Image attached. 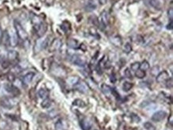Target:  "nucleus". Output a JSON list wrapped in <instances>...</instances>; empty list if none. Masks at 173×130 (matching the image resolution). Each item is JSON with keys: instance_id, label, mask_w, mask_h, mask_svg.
<instances>
[{"instance_id": "f257e3e1", "label": "nucleus", "mask_w": 173, "mask_h": 130, "mask_svg": "<svg viewBox=\"0 0 173 130\" xmlns=\"http://www.w3.org/2000/svg\"><path fill=\"white\" fill-rule=\"evenodd\" d=\"M14 27H15V32H16L17 35L19 38L22 39V41H26L28 38V34L26 30H25L24 27L22 26L19 21L15 20L14 21Z\"/></svg>"}, {"instance_id": "f03ea898", "label": "nucleus", "mask_w": 173, "mask_h": 130, "mask_svg": "<svg viewBox=\"0 0 173 130\" xmlns=\"http://www.w3.org/2000/svg\"><path fill=\"white\" fill-rule=\"evenodd\" d=\"M50 37H47L46 38H40L36 41L35 45H34V52L39 53L41 50L47 49V47L50 45Z\"/></svg>"}, {"instance_id": "7ed1b4c3", "label": "nucleus", "mask_w": 173, "mask_h": 130, "mask_svg": "<svg viewBox=\"0 0 173 130\" xmlns=\"http://www.w3.org/2000/svg\"><path fill=\"white\" fill-rule=\"evenodd\" d=\"M19 103V100L15 97H5L2 100V105L6 108L11 109L16 106Z\"/></svg>"}, {"instance_id": "20e7f679", "label": "nucleus", "mask_w": 173, "mask_h": 130, "mask_svg": "<svg viewBox=\"0 0 173 130\" xmlns=\"http://www.w3.org/2000/svg\"><path fill=\"white\" fill-rule=\"evenodd\" d=\"M71 62L79 67H83L86 65V61L85 58L78 54H74L71 57Z\"/></svg>"}, {"instance_id": "39448f33", "label": "nucleus", "mask_w": 173, "mask_h": 130, "mask_svg": "<svg viewBox=\"0 0 173 130\" xmlns=\"http://www.w3.org/2000/svg\"><path fill=\"white\" fill-rule=\"evenodd\" d=\"M74 88L78 91L82 93H87L89 91V87L88 84L82 80H79V82L74 86Z\"/></svg>"}, {"instance_id": "423d86ee", "label": "nucleus", "mask_w": 173, "mask_h": 130, "mask_svg": "<svg viewBox=\"0 0 173 130\" xmlns=\"http://www.w3.org/2000/svg\"><path fill=\"white\" fill-rule=\"evenodd\" d=\"M4 89L10 94L13 95L14 97H16L18 95L20 94L19 88H17L12 84H5L4 85Z\"/></svg>"}, {"instance_id": "0eeeda50", "label": "nucleus", "mask_w": 173, "mask_h": 130, "mask_svg": "<svg viewBox=\"0 0 173 130\" xmlns=\"http://www.w3.org/2000/svg\"><path fill=\"white\" fill-rule=\"evenodd\" d=\"M97 7L96 0H84V8L88 12L96 10Z\"/></svg>"}, {"instance_id": "6e6552de", "label": "nucleus", "mask_w": 173, "mask_h": 130, "mask_svg": "<svg viewBox=\"0 0 173 130\" xmlns=\"http://www.w3.org/2000/svg\"><path fill=\"white\" fill-rule=\"evenodd\" d=\"M33 29H34V30H35L36 34H37L38 35L40 38H42L44 35L45 34H46V32H47V25L45 24L44 22H42V23H40V24L33 26Z\"/></svg>"}, {"instance_id": "1a4fd4ad", "label": "nucleus", "mask_w": 173, "mask_h": 130, "mask_svg": "<svg viewBox=\"0 0 173 130\" xmlns=\"http://www.w3.org/2000/svg\"><path fill=\"white\" fill-rule=\"evenodd\" d=\"M109 22V15L106 11H103L100 15V23L103 27L106 28Z\"/></svg>"}, {"instance_id": "9d476101", "label": "nucleus", "mask_w": 173, "mask_h": 130, "mask_svg": "<svg viewBox=\"0 0 173 130\" xmlns=\"http://www.w3.org/2000/svg\"><path fill=\"white\" fill-rule=\"evenodd\" d=\"M167 117V113L164 110H160V111L156 112L153 116H152V120L155 122H160Z\"/></svg>"}, {"instance_id": "9b49d317", "label": "nucleus", "mask_w": 173, "mask_h": 130, "mask_svg": "<svg viewBox=\"0 0 173 130\" xmlns=\"http://www.w3.org/2000/svg\"><path fill=\"white\" fill-rule=\"evenodd\" d=\"M168 78H169V74H168V73H167L166 70H164L160 72L158 74L156 75V80L158 83H163V82H165Z\"/></svg>"}, {"instance_id": "f8f14e48", "label": "nucleus", "mask_w": 173, "mask_h": 130, "mask_svg": "<svg viewBox=\"0 0 173 130\" xmlns=\"http://www.w3.org/2000/svg\"><path fill=\"white\" fill-rule=\"evenodd\" d=\"M10 35V46L12 47H15L19 44V37L17 35L16 32L11 31L9 32Z\"/></svg>"}, {"instance_id": "ddd939ff", "label": "nucleus", "mask_w": 173, "mask_h": 130, "mask_svg": "<svg viewBox=\"0 0 173 130\" xmlns=\"http://www.w3.org/2000/svg\"><path fill=\"white\" fill-rule=\"evenodd\" d=\"M34 76H35V73L34 72L27 73V74H26L23 76V78H22V83L27 86V85L31 83L33 79L34 78Z\"/></svg>"}, {"instance_id": "4468645a", "label": "nucleus", "mask_w": 173, "mask_h": 130, "mask_svg": "<svg viewBox=\"0 0 173 130\" xmlns=\"http://www.w3.org/2000/svg\"><path fill=\"white\" fill-rule=\"evenodd\" d=\"M61 45H62V43H61V39L60 38L54 39L50 45V50H52V51H57V50L61 49Z\"/></svg>"}, {"instance_id": "2eb2a0df", "label": "nucleus", "mask_w": 173, "mask_h": 130, "mask_svg": "<svg viewBox=\"0 0 173 130\" xmlns=\"http://www.w3.org/2000/svg\"><path fill=\"white\" fill-rule=\"evenodd\" d=\"M0 42L2 43V45H3L4 47H7L10 46V35H9V32L7 30H4L2 32V37L0 39Z\"/></svg>"}, {"instance_id": "dca6fc26", "label": "nucleus", "mask_w": 173, "mask_h": 130, "mask_svg": "<svg viewBox=\"0 0 173 130\" xmlns=\"http://www.w3.org/2000/svg\"><path fill=\"white\" fill-rule=\"evenodd\" d=\"M79 125H80L81 128L82 130H90L92 128L91 122L86 118H83V119L81 120Z\"/></svg>"}, {"instance_id": "f3484780", "label": "nucleus", "mask_w": 173, "mask_h": 130, "mask_svg": "<svg viewBox=\"0 0 173 130\" xmlns=\"http://www.w3.org/2000/svg\"><path fill=\"white\" fill-rule=\"evenodd\" d=\"M110 42H111L112 44H113L115 47H121V44H122V39L118 35L112 36V37L110 38Z\"/></svg>"}, {"instance_id": "a211bd4d", "label": "nucleus", "mask_w": 173, "mask_h": 130, "mask_svg": "<svg viewBox=\"0 0 173 130\" xmlns=\"http://www.w3.org/2000/svg\"><path fill=\"white\" fill-rule=\"evenodd\" d=\"M38 96L39 98L44 100V99L47 98L49 97V91L47 89L42 88L38 91Z\"/></svg>"}, {"instance_id": "6ab92c4d", "label": "nucleus", "mask_w": 173, "mask_h": 130, "mask_svg": "<svg viewBox=\"0 0 173 130\" xmlns=\"http://www.w3.org/2000/svg\"><path fill=\"white\" fill-rule=\"evenodd\" d=\"M19 57V54L18 52L15 51V50H9L7 53V58L9 61H15Z\"/></svg>"}, {"instance_id": "aec40b11", "label": "nucleus", "mask_w": 173, "mask_h": 130, "mask_svg": "<svg viewBox=\"0 0 173 130\" xmlns=\"http://www.w3.org/2000/svg\"><path fill=\"white\" fill-rule=\"evenodd\" d=\"M67 46H68L69 48L77 49V48H78L79 43H78V42L77 41L76 39L71 38V39H69V41L67 42Z\"/></svg>"}, {"instance_id": "412c9836", "label": "nucleus", "mask_w": 173, "mask_h": 130, "mask_svg": "<svg viewBox=\"0 0 173 130\" xmlns=\"http://www.w3.org/2000/svg\"><path fill=\"white\" fill-rule=\"evenodd\" d=\"M79 80H80V79H79V78H78V76H71L67 79V82H68V84H69L70 86H74L75 85L79 82Z\"/></svg>"}, {"instance_id": "4be33fe9", "label": "nucleus", "mask_w": 173, "mask_h": 130, "mask_svg": "<svg viewBox=\"0 0 173 130\" xmlns=\"http://www.w3.org/2000/svg\"><path fill=\"white\" fill-rule=\"evenodd\" d=\"M100 88H101V91L103 92L104 94L109 95L112 93V88L106 84H102V86Z\"/></svg>"}, {"instance_id": "5701e85b", "label": "nucleus", "mask_w": 173, "mask_h": 130, "mask_svg": "<svg viewBox=\"0 0 173 130\" xmlns=\"http://www.w3.org/2000/svg\"><path fill=\"white\" fill-rule=\"evenodd\" d=\"M51 105H52V101H51V100H50L49 97L44 99V100H43L41 103V106L42 107L43 109L50 108V106H51Z\"/></svg>"}, {"instance_id": "b1692460", "label": "nucleus", "mask_w": 173, "mask_h": 130, "mask_svg": "<svg viewBox=\"0 0 173 130\" xmlns=\"http://www.w3.org/2000/svg\"><path fill=\"white\" fill-rule=\"evenodd\" d=\"M150 68V64L149 63V61L144 60L141 62V63H140V69H141L143 71H146Z\"/></svg>"}, {"instance_id": "393cba45", "label": "nucleus", "mask_w": 173, "mask_h": 130, "mask_svg": "<svg viewBox=\"0 0 173 130\" xmlns=\"http://www.w3.org/2000/svg\"><path fill=\"white\" fill-rule=\"evenodd\" d=\"M73 105L75 106H78L79 108H84V107H86V104L85 101H83L81 99H76V100L73 102Z\"/></svg>"}, {"instance_id": "a878e982", "label": "nucleus", "mask_w": 173, "mask_h": 130, "mask_svg": "<svg viewBox=\"0 0 173 130\" xmlns=\"http://www.w3.org/2000/svg\"><path fill=\"white\" fill-rule=\"evenodd\" d=\"M55 130H65V126H64V123L62 120H58L57 122L55 123Z\"/></svg>"}, {"instance_id": "bb28decb", "label": "nucleus", "mask_w": 173, "mask_h": 130, "mask_svg": "<svg viewBox=\"0 0 173 130\" xmlns=\"http://www.w3.org/2000/svg\"><path fill=\"white\" fill-rule=\"evenodd\" d=\"M149 2L151 7L156 8V9H160V3L159 0H149Z\"/></svg>"}, {"instance_id": "cd10ccee", "label": "nucleus", "mask_w": 173, "mask_h": 130, "mask_svg": "<svg viewBox=\"0 0 173 130\" xmlns=\"http://www.w3.org/2000/svg\"><path fill=\"white\" fill-rule=\"evenodd\" d=\"M132 86H133L132 83L128 82H124V84H123V89H124V91L128 92L131 89H132Z\"/></svg>"}, {"instance_id": "c85d7f7f", "label": "nucleus", "mask_w": 173, "mask_h": 130, "mask_svg": "<svg viewBox=\"0 0 173 130\" xmlns=\"http://www.w3.org/2000/svg\"><path fill=\"white\" fill-rule=\"evenodd\" d=\"M135 75H136V78H139V79H143V78H145V76H146V73H145V71L141 70V69H138V70H136V72H135Z\"/></svg>"}, {"instance_id": "c756f323", "label": "nucleus", "mask_w": 173, "mask_h": 130, "mask_svg": "<svg viewBox=\"0 0 173 130\" xmlns=\"http://www.w3.org/2000/svg\"><path fill=\"white\" fill-rule=\"evenodd\" d=\"M31 21H32V23H33V26L38 25L42 22V21L41 20V19H40L39 17H38L37 15H33V16H32Z\"/></svg>"}, {"instance_id": "7c9ffc66", "label": "nucleus", "mask_w": 173, "mask_h": 130, "mask_svg": "<svg viewBox=\"0 0 173 130\" xmlns=\"http://www.w3.org/2000/svg\"><path fill=\"white\" fill-rule=\"evenodd\" d=\"M144 128L146 130H156V127H155L152 123L149 122V121H147V122H145L144 124Z\"/></svg>"}, {"instance_id": "2f4dec72", "label": "nucleus", "mask_w": 173, "mask_h": 130, "mask_svg": "<svg viewBox=\"0 0 173 130\" xmlns=\"http://www.w3.org/2000/svg\"><path fill=\"white\" fill-rule=\"evenodd\" d=\"M132 50V45H131V43H125V46H124V51H125L126 54H129Z\"/></svg>"}, {"instance_id": "473e14b6", "label": "nucleus", "mask_w": 173, "mask_h": 130, "mask_svg": "<svg viewBox=\"0 0 173 130\" xmlns=\"http://www.w3.org/2000/svg\"><path fill=\"white\" fill-rule=\"evenodd\" d=\"M130 117L132 121L134 123H139L140 121V118L139 116L136 114H131Z\"/></svg>"}, {"instance_id": "72a5a7b5", "label": "nucleus", "mask_w": 173, "mask_h": 130, "mask_svg": "<svg viewBox=\"0 0 173 130\" xmlns=\"http://www.w3.org/2000/svg\"><path fill=\"white\" fill-rule=\"evenodd\" d=\"M140 69V62L136 61V62H133L132 64H131V69L130 70L133 71V72H136V70Z\"/></svg>"}, {"instance_id": "f704fd0d", "label": "nucleus", "mask_w": 173, "mask_h": 130, "mask_svg": "<svg viewBox=\"0 0 173 130\" xmlns=\"http://www.w3.org/2000/svg\"><path fill=\"white\" fill-rule=\"evenodd\" d=\"M124 74H125V76L126 78H128V79H132V73H131L130 69L126 68L125 69V71H124Z\"/></svg>"}, {"instance_id": "c9c22d12", "label": "nucleus", "mask_w": 173, "mask_h": 130, "mask_svg": "<svg viewBox=\"0 0 173 130\" xmlns=\"http://www.w3.org/2000/svg\"><path fill=\"white\" fill-rule=\"evenodd\" d=\"M151 71H152V72H151L152 73V74L156 76V75L158 74L159 73H160V69H159L158 66H154Z\"/></svg>"}, {"instance_id": "e433bc0d", "label": "nucleus", "mask_w": 173, "mask_h": 130, "mask_svg": "<svg viewBox=\"0 0 173 130\" xmlns=\"http://www.w3.org/2000/svg\"><path fill=\"white\" fill-rule=\"evenodd\" d=\"M166 85H167V88H171L172 87V79L171 78H169L166 81Z\"/></svg>"}, {"instance_id": "4c0bfd02", "label": "nucleus", "mask_w": 173, "mask_h": 130, "mask_svg": "<svg viewBox=\"0 0 173 130\" xmlns=\"http://www.w3.org/2000/svg\"><path fill=\"white\" fill-rule=\"evenodd\" d=\"M167 14H168V18H169L170 21H172L173 19V9L172 8H170L167 11Z\"/></svg>"}, {"instance_id": "58836bf2", "label": "nucleus", "mask_w": 173, "mask_h": 130, "mask_svg": "<svg viewBox=\"0 0 173 130\" xmlns=\"http://www.w3.org/2000/svg\"><path fill=\"white\" fill-rule=\"evenodd\" d=\"M9 61H4L2 62V67L3 68V69H7V68H8L9 67Z\"/></svg>"}, {"instance_id": "ea45409f", "label": "nucleus", "mask_w": 173, "mask_h": 130, "mask_svg": "<svg viewBox=\"0 0 173 130\" xmlns=\"http://www.w3.org/2000/svg\"><path fill=\"white\" fill-rule=\"evenodd\" d=\"M57 114H58V113H57L54 110H53L52 111H50V113H49V115H50L51 117H55V116H57Z\"/></svg>"}, {"instance_id": "a19ab883", "label": "nucleus", "mask_w": 173, "mask_h": 130, "mask_svg": "<svg viewBox=\"0 0 173 130\" xmlns=\"http://www.w3.org/2000/svg\"><path fill=\"white\" fill-rule=\"evenodd\" d=\"M167 30H172V21H170V23L167 26Z\"/></svg>"}, {"instance_id": "79ce46f5", "label": "nucleus", "mask_w": 173, "mask_h": 130, "mask_svg": "<svg viewBox=\"0 0 173 130\" xmlns=\"http://www.w3.org/2000/svg\"><path fill=\"white\" fill-rule=\"evenodd\" d=\"M106 1H107V0H99V2H100V4H104L106 3Z\"/></svg>"}, {"instance_id": "37998d69", "label": "nucleus", "mask_w": 173, "mask_h": 130, "mask_svg": "<svg viewBox=\"0 0 173 130\" xmlns=\"http://www.w3.org/2000/svg\"><path fill=\"white\" fill-rule=\"evenodd\" d=\"M2 28H1V26H0V39H1V37H2Z\"/></svg>"}]
</instances>
